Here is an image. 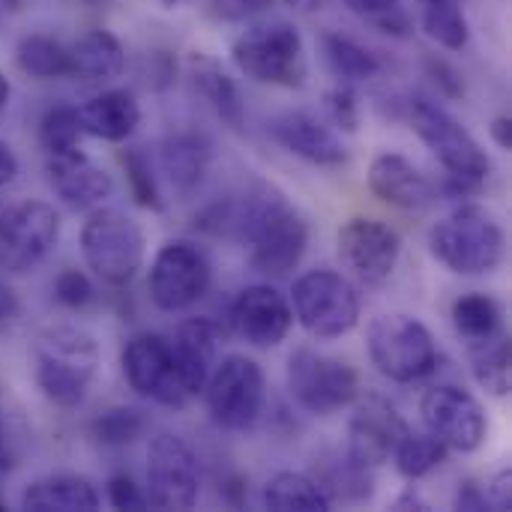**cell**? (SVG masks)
<instances>
[{
    "label": "cell",
    "instance_id": "obj_2",
    "mask_svg": "<svg viewBox=\"0 0 512 512\" xmlns=\"http://www.w3.org/2000/svg\"><path fill=\"white\" fill-rule=\"evenodd\" d=\"M99 372V342L75 327H45L33 342V378L42 396L57 408H78Z\"/></svg>",
    "mask_w": 512,
    "mask_h": 512
},
{
    "label": "cell",
    "instance_id": "obj_22",
    "mask_svg": "<svg viewBox=\"0 0 512 512\" xmlns=\"http://www.w3.org/2000/svg\"><path fill=\"white\" fill-rule=\"evenodd\" d=\"M168 342L186 393L192 399L201 396L213 366L219 363V327L210 318H186Z\"/></svg>",
    "mask_w": 512,
    "mask_h": 512
},
{
    "label": "cell",
    "instance_id": "obj_6",
    "mask_svg": "<svg viewBox=\"0 0 512 512\" xmlns=\"http://www.w3.org/2000/svg\"><path fill=\"white\" fill-rule=\"evenodd\" d=\"M366 348L375 369L396 384L423 381L438 369V345L429 327L402 312L378 315L366 327Z\"/></svg>",
    "mask_w": 512,
    "mask_h": 512
},
{
    "label": "cell",
    "instance_id": "obj_14",
    "mask_svg": "<svg viewBox=\"0 0 512 512\" xmlns=\"http://www.w3.org/2000/svg\"><path fill=\"white\" fill-rule=\"evenodd\" d=\"M120 366H123V378L126 384L165 408H186L192 402V396L186 393L177 366H174V354H171V342L159 333H138L126 342L123 354H120Z\"/></svg>",
    "mask_w": 512,
    "mask_h": 512
},
{
    "label": "cell",
    "instance_id": "obj_10",
    "mask_svg": "<svg viewBox=\"0 0 512 512\" xmlns=\"http://www.w3.org/2000/svg\"><path fill=\"white\" fill-rule=\"evenodd\" d=\"M288 390L306 414L333 417L360 396V375L339 357L297 348L288 357Z\"/></svg>",
    "mask_w": 512,
    "mask_h": 512
},
{
    "label": "cell",
    "instance_id": "obj_54",
    "mask_svg": "<svg viewBox=\"0 0 512 512\" xmlns=\"http://www.w3.org/2000/svg\"><path fill=\"white\" fill-rule=\"evenodd\" d=\"M165 6H183V3H192V0H162Z\"/></svg>",
    "mask_w": 512,
    "mask_h": 512
},
{
    "label": "cell",
    "instance_id": "obj_43",
    "mask_svg": "<svg viewBox=\"0 0 512 512\" xmlns=\"http://www.w3.org/2000/svg\"><path fill=\"white\" fill-rule=\"evenodd\" d=\"M426 72H429V78L438 84V90H441L447 99H462V96H465V81H462L459 69L450 66L447 60H441V57H426Z\"/></svg>",
    "mask_w": 512,
    "mask_h": 512
},
{
    "label": "cell",
    "instance_id": "obj_26",
    "mask_svg": "<svg viewBox=\"0 0 512 512\" xmlns=\"http://www.w3.org/2000/svg\"><path fill=\"white\" fill-rule=\"evenodd\" d=\"M318 489L333 504H366L375 498V474L372 468L354 462L348 453H330L315 462L309 474Z\"/></svg>",
    "mask_w": 512,
    "mask_h": 512
},
{
    "label": "cell",
    "instance_id": "obj_52",
    "mask_svg": "<svg viewBox=\"0 0 512 512\" xmlns=\"http://www.w3.org/2000/svg\"><path fill=\"white\" fill-rule=\"evenodd\" d=\"M393 507H396V510H429V504L423 501V495H420L414 486H408V489L396 498Z\"/></svg>",
    "mask_w": 512,
    "mask_h": 512
},
{
    "label": "cell",
    "instance_id": "obj_16",
    "mask_svg": "<svg viewBox=\"0 0 512 512\" xmlns=\"http://www.w3.org/2000/svg\"><path fill=\"white\" fill-rule=\"evenodd\" d=\"M399 255L402 237L381 219L354 216L339 228V258L348 273L366 288L384 285L393 276Z\"/></svg>",
    "mask_w": 512,
    "mask_h": 512
},
{
    "label": "cell",
    "instance_id": "obj_49",
    "mask_svg": "<svg viewBox=\"0 0 512 512\" xmlns=\"http://www.w3.org/2000/svg\"><path fill=\"white\" fill-rule=\"evenodd\" d=\"M18 174V156L15 150L0 138V186H9Z\"/></svg>",
    "mask_w": 512,
    "mask_h": 512
},
{
    "label": "cell",
    "instance_id": "obj_55",
    "mask_svg": "<svg viewBox=\"0 0 512 512\" xmlns=\"http://www.w3.org/2000/svg\"><path fill=\"white\" fill-rule=\"evenodd\" d=\"M3 510H6V504H3V501H0V512H3Z\"/></svg>",
    "mask_w": 512,
    "mask_h": 512
},
{
    "label": "cell",
    "instance_id": "obj_44",
    "mask_svg": "<svg viewBox=\"0 0 512 512\" xmlns=\"http://www.w3.org/2000/svg\"><path fill=\"white\" fill-rule=\"evenodd\" d=\"M276 0H210L213 15L222 21H246L267 12Z\"/></svg>",
    "mask_w": 512,
    "mask_h": 512
},
{
    "label": "cell",
    "instance_id": "obj_21",
    "mask_svg": "<svg viewBox=\"0 0 512 512\" xmlns=\"http://www.w3.org/2000/svg\"><path fill=\"white\" fill-rule=\"evenodd\" d=\"M369 189L390 207L423 210L438 198L435 183L402 153H378L369 165Z\"/></svg>",
    "mask_w": 512,
    "mask_h": 512
},
{
    "label": "cell",
    "instance_id": "obj_20",
    "mask_svg": "<svg viewBox=\"0 0 512 512\" xmlns=\"http://www.w3.org/2000/svg\"><path fill=\"white\" fill-rule=\"evenodd\" d=\"M45 177L54 195L75 210H93L114 192L111 174L81 147L45 156Z\"/></svg>",
    "mask_w": 512,
    "mask_h": 512
},
{
    "label": "cell",
    "instance_id": "obj_8",
    "mask_svg": "<svg viewBox=\"0 0 512 512\" xmlns=\"http://www.w3.org/2000/svg\"><path fill=\"white\" fill-rule=\"evenodd\" d=\"M291 303L300 327L321 342L342 339L360 324V294L351 279L333 270L303 273L294 282Z\"/></svg>",
    "mask_w": 512,
    "mask_h": 512
},
{
    "label": "cell",
    "instance_id": "obj_11",
    "mask_svg": "<svg viewBox=\"0 0 512 512\" xmlns=\"http://www.w3.org/2000/svg\"><path fill=\"white\" fill-rule=\"evenodd\" d=\"M60 240V213L48 201H18L0 213V270L33 273Z\"/></svg>",
    "mask_w": 512,
    "mask_h": 512
},
{
    "label": "cell",
    "instance_id": "obj_24",
    "mask_svg": "<svg viewBox=\"0 0 512 512\" xmlns=\"http://www.w3.org/2000/svg\"><path fill=\"white\" fill-rule=\"evenodd\" d=\"M78 120L84 135L120 144L138 129L141 108L129 90H102L90 96L84 105H78Z\"/></svg>",
    "mask_w": 512,
    "mask_h": 512
},
{
    "label": "cell",
    "instance_id": "obj_5",
    "mask_svg": "<svg viewBox=\"0 0 512 512\" xmlns=\"http://www.w3.org/2000/svg\"><path fill=\"white\" fill-rule=\"evenodd\" d=\"M231 57L243 75H249L252 81H261V84L297 90L309 78L303 36L288 21H270V24L249 27L240 39H234Z\"/></svg>",
    "mask_w": 512,
    "mask_h": 512
},
{
    "label": "cell",
    "instance_id": "obj_29",
    "mask_svg": "<svg viewBox=\"0 0 512 512\" xmlns=\"http://www.w3.org/2000/svg\"><path fill=\"white\" fill-rule=\"evenodd\" d=\"M468 357H471V372L486 393H492L498 399L510 396L512 342L504 330L486 342L468 345Z\"/></svg>",
    "mask_w": 512,
    "mask_h": 512
},
{
    "label": "cell",
    "instance_id": "obj_4",
    "mask_svg": "<svg viewBox=\"0 0 512 512\" xmlns=\"http://www.w3.org/2000/svg\"><path fill=\"white\" fill-rule=\"evenodd\" d=\"M144 249V231L135 219L102 204L90 210L81 228V255L102 285L126 288L144 267Z\"/></svg>",
    "mask_w": 512,
    "mask_h": 512
},
{
    "label": "cell",
    "instance_id": "obj_9",
    "mask_svg": "<svg viewBox=\"0 0 512 512\" xmlns=\"http://www.w3.org/2000/svg\"><path fill=\"white\" fill-rule=\"evenodd\" d=\"M207 411L225 432H249L267 405L264 372L252 357L231 354L213 366L204 387Z\"/></svg>",
    "mask_w": 512,
    "mask_h": 512
},
{
    "label": "cell",
    "instance_id": "obj_12",
    "mask_svg": "<svg viewBox=\"0 0 512 512\" xmlns=\"http://www.w3.org/2000/svg\"><path fill=\"white\" fill-rule=\"evenodd\" d=\"M210 279L213 270L201 246L192 240H168L150 264L147 291L162 312H183L210 291Z\"/></svg>",
    "mask_w": 512,
    "mask_h": 512
},
{
    "label": "cell",
    "instance_id": "obj_33",
    "mask_svg": "<svg viewBox=\"0 0 512 512\" xmlns=\"http://www.w3.org/2000/svg\"><path fill=\"white\" fill-rule=\"evenodd\" d=\"M453 327L468 345H477L504 330V312L495 297L471 291L453 303Z\"/></svg>",
    "mask_w": 512,
    "mask_h": 512
},
{
    "label": "cell",
    "instance_id": "obj_45",
    "mask_svg": "<svg viewBox=\"0 0 512 512\" xmlns=\"http://www.w3.org/2000/svg\"><path fill=\"white\" fill-rule=\"evenodd\" d=\"M483 492H486V504H489V510L510 512L512 510V474H510V468L498 471V474L492 477V483H489V486H486Z\"/></svg>",
    "mask_w": 512,
    "mask_h": 512
},
{
    "label": "cell",
    "instance_id": "obj_38",
    "mask_svg": "<svg viewBox=\"0 0 512 512\" xmlns=\"http://www.w3.org/2000/svg\"><path fill=\"white\" fill-rule=\"evenodd\" d=\"M81 135H84V129L78 120V108H69V105L51 108L39 123V144H42L45 156L81 147Z\"/></svg>",
    "mask_w": 512,
    "mask_h": 512
},
{
    "label": "cell",
    "instance_id": "obj_7",
    "mask_svg": "<svg viewBox=\"0 0 512 512\" xmlns=\"http://www.w3.org/2000/svg\"><path fill=\"white\" fill-rule=\"evenodd\" d=\"M411 114V129L417 132V138L432 150V156L441 162V168L450 177L468 180L483 186L492 174V159L483 150V144L438 102L417 96L408 105Z\"/></svg>",
    "mask_w": 512,
    "mask_h": 512
},
{
    "label": "cell",
    "instance_id": "obj_3",
    "mask_svg": "<svg viewBox=\"0 0 512 512\" xmlns=\"http://www.w3.org/2000/svg\"><path fill=\"white\" fill-rule=\"evenodd\" d=\"M432 255L456 276H489L501 267L507 234L483 204H459L429 231Z\"/></svg>",
    "mask_w": 512,
    "mask_h": 512
},
{
    "label": "cell",
    "instance_id": "obj_41",
    "mask_svg": "<svg viewBox=\"0 0 512 512\" xmlns=\"http://www.w3.org/2000/svg\"><path fill=\"white\" fill-rule=\"evenodd\" d=\"M54 300L63 306V309H84L93 303V282L87 279L84 270H75V267H66L57 273L54 279Z\"/></svg>",
    "mask_w": 512,
    "mask_h": 512
},
{
    "label": "cell",
    "instance_id": "obj_36",
    "mask_svg": "<svg viewBox=\"0 0 512 512\" xmlns=\"http://www.w3.org/2000/svg\"><path fill=\"white\" fill-rule=\"evenodd\" d=\"M144 429H147V417L129 405H114L90 423V435L102 447H129L144 435Z\"/></svg>",
    "mask_w": 512,
    "mask_h": 512
},
{
    "label": "cell",
    "instance_id": "obj_40",
    "mask_svg": "<svg viewBox=\"0 0 512 512\" xmlns=\"http://www.w3.org/2000/svg\"><path fill=\"white\" fill-rule=\"evenodd\" d=\"M324 105H327L330 120H333L336 129H342V132H357V126H360V96H357L354 84L339 81L333 90H327Z\"/></svg>",
    "mask_w": 512,
    "mask_h": 512
},
{
    "label": "cell",
    "instance_id": "obj_27",
    "mask_svg": "<svg viewBox=\"0 0 512 512\" xmlns=\"http://www.w3.org/2000/svg\"><path fill=\"white\" fill-rule=\"evenodd\" d=\"M210 159H213V150L207 138L195 132H174L159 147V165L168 183L180 192H192L204 180Z\"/></svg>",
    "mask_w": 512,
    "mask_h": 512
},
{
    "label": "cell",
    "instance_id": "obj_32",
    "mask_svg": "<svg viewBox=\"0 0 512 512\" xmlns=\"http://www.w3.org/2000/svg\"><path fill=\"white\" fill-rule=\"evenodd\" d=\"M447 456H450V450L432 432H417V429L405 426L390 459L396 462V468L405 480L417 483V480L429 477L432 471H438L447 462Z\"/></svg>",
    "mask_w": 512,
    "mask_h": 512
},
{
    "label": "cell",
    "instance_id": "obj_37",
    "mask_svg": "<svg viewBox=\"0 0 512 512\" xmlns=\"http://www.w3.org/2000/svg\"><path fill=\"white\" fill-rule=\"evenodd\" d=\"M120 165L126 171V183H129V192L135 198L138 207L144 210H153V213H162L165 210V198H162V189H159V180L150 168V159L144 156V150L138 147H129L120 153Z\"/></svg>",
    "mask_w": 512,
    "mask_h": 512
},
{
    "label": "cell",
    "instance_id": "obj_17",
    "mask_svg": "<svg viewBox=\"0 0 512 512\" xmlns=\"http://www.w3.org/2000/svg\"><path fill=\"white\" fill-rule=\"evenodd\" d=\"M405 420L396 411V405L381 396V393H366L354 399V414L348 420V447L345 453L366 465V468H381L390 462L396 441L405 432Z\"/></svg>",
    "mask_w": 512,
    "mask_h": 512
},
{
    "label": "cell",
    "instance_id": "obj_30",
    "mask_svg": "<svg viewBox=\"0 0 512 512\" xmlns=\"http://www.w3.org/2000/svg\"><path fill=\"white\" fill-rule=\"evenodd\" d=\"M264 504L276 512H327L330 501L318 489V483L309 474L282 471L267 480L264 486Z\"/></svg>",
    "mask_w": 512,
    "mask_h": 512
},
{
    "label": "cell",
    "instance_id": "obj_53",
    "mask_svg": "<svg viewBox=\"0 0 512 512\" xmlns=\"http://www.w3.org/2000/svg\"><path fill=\"white\" fill-rule=\"evenodd\" d=\"M9 93H12V87H9V78H6V75L0 72V108H3L6 102H9Z\"/></svg>",
    "mask_w": 512,
    "mask_h": 512
},
{
    "label": "cell",
    "instance_id": "obj_46",
    "mask_svg": "<svg viewBox=\"0 0 512 512\" xmlns=\"http://www.w3.org/2000/svg\"><path fill=\"white\" fill-rule=\"evenodd\" d=\"M18 465V450H15V438L6 420V411L0 405V474H9Z\"/></svg>",
    "mask_w": 512,
    "mask_h": 512
},
{
    "label": "cell",
    "instance_id": "obj_31",
    "mask_svg": "<svg viewBox=\"0 0 512 512\" xmlns=\"http://www.w3.org/2000/svg\"><path fill=\"white\" fill-rule=\"evenodd\" d=\"M321 45H324V57H327L330 69L345 84L372 81L384 69V63H381V57L375 51H369L366 45H360V42H354V39H348L342 33H324Z\"/></svg>",
    "mask_w": 512,
    "mask_h": 512
},
{
    "label": "cell",
    "instance_id": "obj_51",
    "mask_svg": "<svg viewBox=\"0 0 512 512\" xmlns=\"http://www.w3.org/2000/svg\"><path fill=\"white\" fill-rule=\"evenodd\" d=\"M492 138L498 141L501 150H512V120L507 114L492 123Z\"/></svg>",
    "mask_w": 512,
    "mask_h": 512
},
{
    "label": "cell",
    "instance_id": "obj_23",
    "mask_svg": "<svg viewBox=\"0 0 512 512\" xmlns=\"http://www.w3.org/2000/svg\"><path fill=\"white\" fill-rule=\"evenodd\" d=\"M69 48V78L87 81V84H108L123 75L126 69V51L120 39L111 30L93 27L81 33Z\"/></svg>",
    "mask_w": 512,
    "mask_h": 512
},
{
    "label": "cell",
    "instance_id": "obj_28",
    "mask_svg": "<svg viewBox=\"0 0 512 512\" xmlns=\"http://www.w3.org/2000/svg\"><path fill=\"white\" fill-rule=\"evenodd\" d=\"M189 75H192L195 90L210 102V108L219 114V120L228 123L231 129H243V117H246L243 99H240L234 78L222 69V63L213 60L210 54H192Z\"/></svg>",
    "mask_w": 512,
    "mask_h": 512
},
{
    "label": "cell",
    "instance_id": "obj_19",
    "mask_svg": "<svg viewBox=\"0 0 512 512\" xmlns=\"http://www.w3.org/2000/svg\"><path fill=\"white\" fill-rule=\"evenodd\" d=\"M270 138L282 150H288L291 156H297L309 165L336 168V165L348 162V147H345L342 135L309 111H285V114L273 117Z\"/></svg>",
    "mask_w": 512,
    "mask_h": 512
},
{
    "label": "cell",
    "instance_id": "obj_18",
    "mask_svg": "<svg viewBox=\"0 0 512 512\" xmlns=\"http://www.w3.org/2000/svg\"><path fill=\"white\" fill-rule=\"evenodd\" d=\"M231 330L252 348H276L294 324L291 303L270 285H249L240 291L228 312Z\"/></svg>",
    "mask_w": 512,
    "mask_h": 512
},
{
    "label": "cell",
    "instance_id": "obj_48",
    "mask_svg": "<svg viewBox=\"0 0 512 512\" xmlns=\"http://www.w3.org/2000/svg\"><path fill=\"white\" fill-rule=\"evenodd\" d=\"M18 294L6 285V282H0V330L3 327H9L15 318H18Z\"/></svg>",
    "mask_w": 512,
    "mask_h": 512
},
{
    "label": "cell",
    "instance_id": "obj_35",
    "mask_svg": "<svg viewBox=\"0 0 512 512\" xmlns=\"http://www.w3.org/2000/svg\"><path fill=\"white\" fill-rule=\"evenodd\" d=\"M18 69L30 78H69V48L45 33H30L15 48Z\"/></svg>",
    "mask_w": 512,
    "mask_h": 512
},
{
    "label": "cell",
    "instance_id": "obj_47",
    "mask_svg": "<svg viewBox=\"0 0 512 512\" xmlns=\"http://www.w3.org/2000/svg\"><path fill=\"white\" fill-rule=\"evenodd\" d=\"M456 510H468V512L489 510V504H486V492H483L474 480L459 483V492H456Z\"/></svg>",
    "mask_w": 512,
    "mask_h": 512
},
{
    "label": "cell",
    "instance_id": "obj_25",
    "mask_svg": "<svg viewBox=\"0 0 512 512\" xmlns=\"http://www.w3.org/2000/svg\"><path fill=\"white\" fill-rule=\"evenodd\" d=\"M21 507L30 512H93L99 510V492L87 477L48 474L24 489Z\"/></svg>",
    "mask_w": 512,
    "mask_h": 512
},
{
    "label": "cell",
    "instance_id": "obj_42",
    "mask_svg": "<svg viewBox=\"0 0 512 512\" xmlns=\"http://www.w3.org/2000/svg\"><path fill=\"white\" fill-rule=\"evenodd\" d=\"M108 501L114 510H147V495L141 492V486L129 477V474H114L108 480Z\"/></svg>",
    "mask_w": 512,
    "mask_h": 512
},
{
    "label": "cell",
    "instance_id": "obj_39",
    "mask_svg": "<svg viewBox=\"0 0 512 512\" xmlns=\"http://www.w3.org/2000/svg\"><path fill=\"white\" fill-rule=\"evenodd\" d=\"M369 27L405 39L411 33V12L405 0H342Z\"/></svg>",
    "mask_w": 512,
    "mask_h": 512
},
{
    "label": "cell",
    "instance_id": "obj_50",
    "mask_svg": "<svg viewBox=\"0 0 512 512\" xmlns=\"http://www.w3.org/2000/svg\"><path fill=\"white\" fill-rule=\"evenodd\" d=\"M219 495L228 501V504H240L243 498H246V480L243 477H231V480H225L222 486H219Z\"/></svg>",
    "mask_w": 512,
    "mask_h": 512
},
{
    "label": "cell",
    "instance_id": "obj_15",
    "mask_svg": "<svg viewBox=\"0 0 512 512\" xmlns=\"http://www.w3.org/2000/svg\"><path fill=\"white\" fill-rule=\"evenodd\" d=\"M147 507L192 510L198 504V462L189 444L159 432L147 447Z\"/></svg>",
    "mask_w": 512,
    "mask_h": 512
},
{
    "label": "cell",
    "instance_id": "obj_13",
    "mask_svg": "<svg viewBox=\"0 0 512 512\" xmlns=\"http://www.w3.org/2000/svg\"><path fill=\"white\" fill-rule=\"evenodd\" d=\"M420 417L426 432H432L453 453H477L489 435V417L477 396L462 387L441 384L423 393Z\"/></svg>",
    "mask_w": 512,
    "mask_h": 512
},
{
    "label": "cell",
    "instance_id": "obj_1",
    "mask_svg": "<svg viewBox=\"0 0 512 512\" xmlns=\"http://www.w3.org/2000/svg\"><path fill=\"white\" fill-rule=\"evenodd\" d=\"M195 225L213 237L249 246V264L267 276L291 273L309 246V222L273 183H252L243 195L222 198L195 216Z\"/></svg>",
    "mask_w": 512,
    "mask_h": 512
},
{
    "label": "cell",
    "instance_id": "obj_34",
    "mask_svg": "<svg viewBox=\"0 0 512 512\" xmlns=\"http://www.w3.org/2000/svg\"><path fill=\"white\" fill-rule=\"evenodd\" d=\"M420 24L447 51H462L471 39V24L459 0H420Z\"/></svg>",
    "mask_w": 512,
    "mask_h": 512
}]
</instances>
